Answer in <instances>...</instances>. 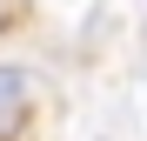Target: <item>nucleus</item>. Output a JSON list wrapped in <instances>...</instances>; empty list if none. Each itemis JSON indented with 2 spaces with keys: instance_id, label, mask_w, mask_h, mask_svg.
I'll return each mask as SVG.
<instances>
[{
  "instance_id": "1",
  "label": "nucleus",
  "mask_w": 147,
  "mask_h": 141,
  "mask_svg": "<svg viewBox=\"0 0 147 141\" xmlns=\"http://www.w3.org/2000/svg\"><path fill=\"white\" fill-rule=\"evenodd\" d=\"M27 101H34V87L13 74V67H0V141H13L20 121H27Z\"/></svg>"
}]
</instances>
